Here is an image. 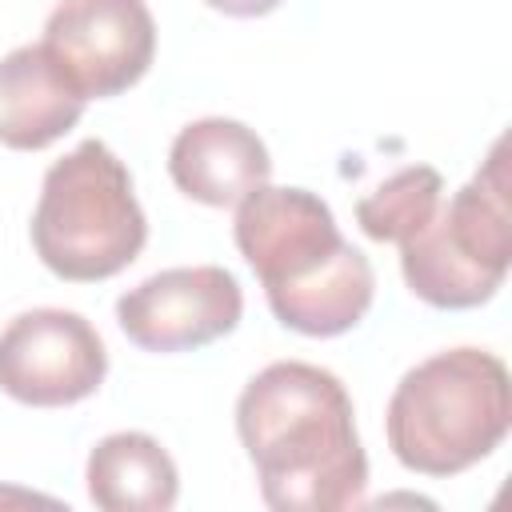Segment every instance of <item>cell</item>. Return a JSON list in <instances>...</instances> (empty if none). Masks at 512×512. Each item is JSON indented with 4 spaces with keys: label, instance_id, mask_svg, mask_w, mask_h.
<instances>
[{
    "label": "cell",
    "instance_id": "obj_1",
    "mask_svg": "<svg viewBox=\"0 0 512 512\" xmlns=\"http://www.w3.org/2000/svg\"><path fill=\"white\" fill-rule=\"evenodd\" d=\"M352 396L328 368L276 360L236 400V432L276 512H344L364 500L368 456Z\"/></svg>",
    "mask_w": 512,
    "mask_h": 512
},
{
    "label": "cell",
    "instance_id": "obj_2",
    "mask_svg": "<svg viewBox=\"0 0 512 512\" xmlns=\"http://www.w3.org/2000/svg\"><path fill=\"white\" fill-rule=\"evenodd\" d=\"M232 236L284 328L324 340L368 316L376 296L372 264L340 236L332 208L316 192L260 184L236 204Z\"/></svg>",
    "mask_w": 512,
    "mask_h": 512
},
{
    "label": "cell",
    "instance_id": "obj_3",
    "mask_svg": "<svg viewBox=\"0 0 512 512\" xmlns=\"http://www.w3.org/2000/svg\"><path fill=\"white\" fill-rule=\"evenodd\" d=\"M392 456L420 476H456L512 428V380L484 348H448L408 368L384 412Z\"/></svg>",
    "mask_w": 512,
    "mask_h": 512
},
{
    "label": "cell",
    "instance_id": "obj_4",
    "mask_svg": "<svg viewBox=\"0 0 512 512\" xmlns=\"http://www.w3.org/2000/svg\"><path fill=\"white\" fill-rule=\"evenodd\" d=\"M148 240L128 168L104 140H80L44 172L32 212V248L48 272L92 284L124 272Z\"/></svg>",
    "mask_w": 512,
    "mask_h": 512
},
{
    "label": "cell",
    "instance_id": "obj_5",
    "mask_svg": "<svg viewBox=\"0 0 512 512\" xmlns=\"http://www.w3.org/2000/svg\"><path fill=\"white\" fill-rule=\"evenodd\" d=\"M512 264V212L504 180V144L432 220L400 240V272L412 296L432 308H476L496 296Z\"/></svg>",
    "mask_w": 512,
    "mask_h": 512
},
{
    "label": "cell",
    "instance_id": "obj_6",
    "mask_svg": "<svg viewBox=\"0 0 512 512\" xmlns=\"http://www.w3.org/2000/svg\"><path fill=\"white\" fill-rule=\"evenodd\" d=\"M100 332L68 308H32L0 332V392L32 408H64L104 384Z\"/></svg>",
    "mask_w": 512,
    "mask_h": 512
},
{
    "label": "cell",
    "instance_id": "obj_7",
    "mask_svg": "<svg viewBox=\"0 0 512 512\" xmlns=\"http://www.w3.org/2000/svg\"><path fill=\"white\" fill-rule=\"evenodd\" d=\"M88 96H120L156 56V20L144 0H60L40 40Z\"/></svg>",
    "mask_w": 512,
    "mask_h": 512
},
{
    "label": "cell",
    "instance_id": "obj_8",
    "mask_svg": "<svg viewBox=\"0 0 512 512\" xmlns=\"http://www.w3.org/2000/svg\"><path fill=\"white\" fill-rule=\"evenodd\" d=\"M240 280L220 264L164 268L116 300V324L144 352H192L240 324Z\"/></svg>",
    "mask_w": 512,
    "mask_h": 512
},
{
    "label": "cell",
    "instance_id": "obj_9",
    "mask_svg": "<svg viewBox=\"0 0 512 512\" xmlns=\"http://www.w3.org/2000/svg\"><path fill=\"white\" fill-rule=\"evenodd\" d=\"M168 172L176 188L208 208H232L272 176V156L264 140L224 116L192 120L176 132L168 148Z\"/></svg>",
    "mask_w": 512,
    "mask_h": 512
},
{
    "label": "cell",
    "instance_id": "obj_10",
    "mask_svg": "<svg viewBox=\"0 0 512 512\" xmlns=\"http://www.w3.org/2000/svg\"><path fill=\"white\" fill-rule=\"evenodd\" d=\"M88 96L68 80L44 44H20L0 60V144L40 152L80 116Z\"/></svg>",
    "mask_w": 512,
    "mask_h": 512
},
{
    "label": "cell",
    "instance_id": "obj_11",
    "mask_svg": "<svg viewBox=\"0 0 512 512\" xmlns=\"http://www.w3.org/2000/svg\"><path fill=\"white\" fill-rule=\"evenodd\" d=\"M88 496L104 512H168L180 496L172 456L148 432H112L88 452Z\"/></svg>",
    "mask_w": 512,
    "mask_h": 512
},
{
    "label": "cell",
    "instance_id": "obj_12",
    "mask_svg": "<svg viewBox=\"0 0 512 512\" xmlns=\"http://www.w3.org/2000/svg\"><path fill=\"white\" fill-rule=\"evenodd\" d=\"M440 192H444V180L432 164H408L356 200V224L364 228V236L380 244L384 240L400 244L432 220Z\"/></svg>",
    "mask_w": 512,
    "mask_h": 512
},
{
    "label": "cell",
    "instance_id": "obj_13",
    "mask_svg": "<svg viewBox=\"0 0 512 512\" xmlns=\"http://www.w3.org/2000/svg\"><path fill=\"white\" fill-rule=\"evenodd\" d=\"M204 4L216 8V12H224V16H268L284 0H204Z\"/></svg>",
    "mask_w": 512,
    "mask_h": 512
}]
</instances>
